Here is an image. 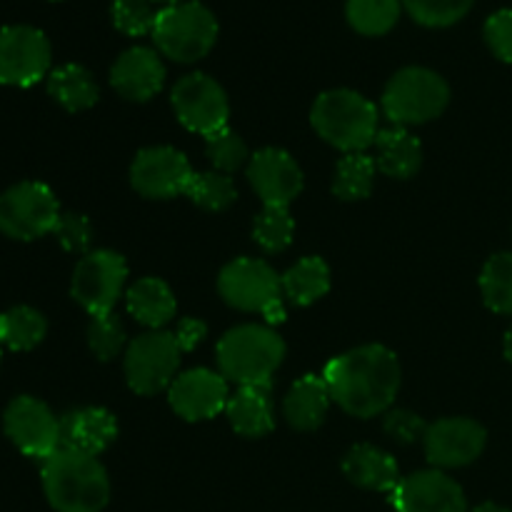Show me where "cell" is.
I'll return each mask as SVG.
<instances>
[{
	"instance_id": "obj_1",
	"label": "cell",
	"mask_w": 512,
	"mask_h": 512,
	"mask_svg": "<svg viewBox=\"0 0 512 512\" xmlns=\"http://www.w3.org/2000/svg\"><path fill=\"white\" fill-rule=\"evenodd\" d=\"M323 380L345 413L373 418L393 405L400 390L398 355L385 345H363L330 360Z\"/></svg>"
},
{
	"instance_id": "obj_22",
	"label": "cell",
	"mask_w": 512,
	"mask_h": 512,
	"mask_svg": "<svg viewBox=\"0 0 512 512\" xmlns=\"http://www.w3.org/2000/svg\"><path fill=\"white\" fill-rule=\"evenodd\" d=\"M230 425L245 438H263L275 428L270 385H240L228 400Z\"/></svg>"
},
{
	"instance_id": "obj_18",
	"label": "cell",
	"mask_w": 512,
	"mask_h": 512,
	"mask_svg": "<svg viewBox=\"0 0 512 512\" xmlns=\"http://www.w3.org/2000/svg\"><path fill=\"white\" fill-rule=\"evenodd\" d=\"M248 180L265 205H290L303 190V170L280 148L255 153L248 163Z\"/></svg>"
},
{
	"instance_id": "obj_17",
	"label": "cell",
	"mask_w": 512,
	"mask_h": 512,
	"mask_svg": "<svg viewBox=\"0 0 512 512\" xmlns=\"http://www.w3.org/2000/svg\"><path fill=\"white\" fill-rule=\"evenodd\" d=\"M170 408L188 423L210 420L228 408V380L223 373L208 368H193L178 375L168 388Z\"/></svg>"
},
{
	"instance_id": "obj_34",
	"label": "cell",
	"mask_w": 512,
	"mask_h": 512,
	"mask_svg": "<svg viewBox=\"0 0 512 512\" xmlns=\"http://www.w3.org/2000/svg\"><path fill=\"white\" fill-rule=\"evenodd\" d=\"M188 195L203 210H225L235 203L238 190L225 173H195L188 185Z\"/></svg>"
},
{
	"instance_id": "obj_38",
	"label": "cell",
	"mask_w": 512,
	"mask_h": 512,
	"mask_svg": "<svg viewBox=\"0 0 512 512\" xmlns=\"http://www.w3.org/2000/svg\"><path fill=\"white\" fill-rule=\"evenodd\" d=\"M53 235L58 243L63 245L68 253H88L90 243H93V225L85 215L80 213H63L58 225H55Z\"/></svg>"
},
{
	"instance_id": "obj_28",
	"label": "cell",
	"mask_w": 512,
	"mask_h": 512,
	"mask_svg": "<svg viewBox=\"0 0 512 512\" xmlns=\"http://www.w3.org/2000/svg\"><path fill=\"white\" fill-rule=\"evenodd\" d=\"M280 285L295 305H313L330 290V268L323 258H305L280 275Z\"/></svg>"
},
{
	"instance_id": "obj_40",
	"label": "cell",
	"mask_w": 512,
	"mask_h": 512,
	"mask_svg": "<svg viewBox=\"0 0 512 512\" xmlns=\"http://www.w3.org/2000/svg\"><path fill=\"white\" fill-rule=\"evenodd\" d=\"M425 430H428V425L423 423V418L410 413V410H390L385 415V433L403 445L425 438Z\"/></svg>"
},
{
	"instance_id": "obj_16",
	"label": "cell",
	"mask_w": 512,
	"mask_h": 512,
	"mask_svg": "<svg viewBox=\"0 0 512 512\" xmlns=\"http://www.w3.org/2000/svg\"><path fill=\"white\" fill-rule=\"evenodd\" d=\"M390 500L398 512H468L463 488L443 470H420L400 478Z\"/></svg>"
},
{
	"instance_id": "obj_7",
	"label": "cell",
	"mask_w": 512,
	"mask_h": 512,
	"mask_svg": "<svg viewBox=\"0 0 512 512\" xmlns=\"http://www.w3.org/2000/svg\"><path fill=\"white\" fill-rule=\"evenodd\" d=\"M60 215L55 193L38 180L15 183L0 195V233L13 240L28 243L53 233Z\"/></svg>"
},
{
	"instance_id": "obj_12",
	"label": "cell",
	"mask_w": 512,
	"mask_h": 512,
	"mask_svg": "<svg viewBox=\"0 0 512 512\" xmlns=\"http://www.w3.org/2000/svg\"><path fill=\"white\" fill-rule=\"evenodd\" d=\"M3 430L23 455L48 460L60 450V418L38 398L18 395L3 413Z\"/></svg>"
},
{
	"instance_id": "obj_44",
	"label": "cell",
	"mask_w": 512,
	"mask_h": 512,
	"mask_svg": "<svg viewBox=\"0 0 512 512\" xmlns=\"http://www.w3.org/2000/svg\"><path fill=\"white\" fill-rule=\"evenodd\" d=\"M505 358L512 363V328L505 333Z\"/></svg>"
},
{
	"instance_id": "obj_24",
	"label": "cell",
	"mask_w": 512,
	"mask_h": 512,
	"mask_svg": "<svg viewBox=\"0 0 512 512\" xmlns=\"http://www.w3.org/2000/svg\"><path fill=\"white\" fill-rule=\"evenodd\" d=\"M330 390L325 385L323 375H305L298 383L290 388L285 395L283 413L285 420L293 425L295 430H315L323 425L325 415L330 408Z\"/></svg>"
},
{
	"instance_id": "obj_3",
	"label": "cell",
	"mask_w": 512,
	"mask_h": 512,
	"mask_svg": "<svg viewBox=\"0 0 512 512\" xmlns=\"http://www.w3.org/2000/svg\"><path fill=\"white\" fill-rule=\"evenodd\" d=\"M315 133L333 148L348 153H363L378 138V108L360 93L348 88L328 90L310 110Z\"/></svg>"
},
{
	"instance_id": "obj_37",
	"label": "cell",
	"mask_w": 512,
	"mask_h": 512,
	"mask_svg": "<svg viewBox=\"0 0 512 512\" xmlns=\"http://www.w3.org/2000/svg\"><path fill=\"white\" fill-rule=\"evenodd\" d=\"M113 25L125 35H145L153 33L158 10L153 8V0H115L113 8Z\"/></svg>"
},
{
	"instance_id": "obj_23",
	"label": "cell",
	"mask_w": 512,
	"mask_h": 512,
	"mask_svg": "<svg viewBox=\"0 0 512 512\" xmlns=\"http://www.w3.org/2000/svg\"><path fill=\"white\" fill-rule=\"evenodd\" d=\"M375 148H378L375 165L388 178H413L418 173L420 163H423V145H420V140L410 130L400 128V125L378 130Z\"/></svg>"
},
{
	"instance_id": "obj_10",
	"label": "cell",
	"mask_w": 512,
	"mask_h": 512,
	"mask_svg": "<svg viewBox=\"0 0 512 512\" xmlns=\"http://www.w3.org/2000/svg\"><path fill=\"white\" fill-rule=\"evenodd\" d=\"M175 115L190 133L213 135L228 128L230 103L223 85L205 73H190L175 83L170 95Z\"/></svg>"
},
{
	"instance_id": "obj_19",
	"label": "cell",
	"mask_w": 512,
	"mask_h": 512,
	"mask_svg": "<svg viewBox=\"0 0 512 512\" xmlns=\"http://www.w3.org/2000/svg\"><path fill=\"white\" fill-rule=\"evenodd\" d=\"M110 83L125 100L145 103L163 88L165 65L155 50L138 45V48L125 50L115 60L113 68H110Z\"/></svg>"
},
{
	"instance_id": "obj_15",
	"label": "cell",
	"mask_w": 512,
	"mask_h": 512,
	"mask_svg": "<svg viewBox=\"0 0 512 512\" xmlns=\"http://www.w3.org/2000/svg\"><path fill=\"white\" fill-rule=\"evenodd\" d=\"M423 443L435 468H463L480 458L488 433L470 418H445L428 425Z\"/></svg>"
},
{
	"instance_id": "obj_35",
	"label": "cell",
	"mask_w": 512,
	"mask_h": 512,
	"mask_svg": "<svg viewBox=\"0 0 512 512\" xmlns=\"http://www.w3.org/2000/svg\"><path fill=\"white\" fill-rule=\"evenodd\" d=\"M205 150H208V158L210 163L215 165V170L225 175L243 168L250 158L248 145H245L243 138L230 128H223L218 130V133L208 135V138H205Z\"/></svg>"
},
{
	"instance_id": "obj_9",
	"label": "cell",
	"mask_w": 512,
	"mask_h": 512,
	"mask_svg": "<svg viewBox=\"0 0 512 512\" xmlns=\"http://www.w3.org/2000/svg\"><path fill=\"white\" fill-rule=\"evenodd\" d=\"M125 278H128V265L123 255L113 250H93L75 265L70 293L90 315L113 313L115 303L123 295Z\"/></svg>"
},
{
	"instance_id": "obj_13",
	"label": "cell",
	"mask_w": 512,
	"mask_h": 512,
	"mask_svg": "<svg viewBox=\"0 0 512 512\" xmlns=\"http://www.w3.org/2000/svg\"><path fill=\"white\" fill-rule=\"evenodd\" d=\"M193 175L188 158L180 150L155 145V148H145L135 155L133 168H130V183L143 198L168 200L188 193Z\"/></svg>"
},
{
	"instance_id": "obj_6",
	"label": "cell",
	"mask_w": 512,
	"mask_h": 512,
	"mask_svg": "<svg viewBox=\"0 0 512 512\" xmlns=\"http://www.w3.org/2000/svg\"><path fill=\"white\" fill-rule=\"evenodd\" d=\"M450 88L435 70L403 68L390 78L383 93V110L395 125H423L448 108Z\"/></svg>"
},
{
	"instance_id": "obj_26",
	"label": "cell",
	"mask_w": 512,
	"mask_h": 512,
	"mask_svg": "<svg viewBox=\"0 0 512 512\" xmlns=\"http://www.w3.org/2000/svg\"><path fill=\"white\" fill-rule=\"evenodd\" d=\"M48 93L70 113H80L98 103V85H95L90 70L83 65L68 63L55 68L48 75Z\"/></svg>"
},
{
	"instance_id": "obj_46",
	"label": "cell",
	"mask_w": 512,
	"mask_h": 512,
	"mask_svg": "<svg viewBox=\"0 0 512 512\" xmlns=\"http://www.w3.org/2000/svg\"><path fill=\"white\" fill-rule=\"evenodd\" d=\"M0 355H3V353H0Z\"/></svg>"
},
{
	"instance_id": "obj_42",
	"label": "cell",
	"mask_w": 512,
	"mask_h": 512,
	"mask_svg": "<svg viewBox=\"0 0 512 512\" xmlns=\"http://www.w3.org/2000/svg\"><path fill=\"white\" fill-rule=\"evenodd\" d=\"M260 313H263L265 323H268V325H278V323H283V320H285V305H283V298H275L273 303L265 305V308L260 310Z\"/></svg>"
},
{
	"instance_id": "obj_29",
	"label": "cell",
	"mask_w": 512,
	"mask_h": 512,
	"mask_svg": "<svg viewBox=\"0 0 512 512\" xmlns=\"http://www.w3.org/2000/svg\"><path fill=\"white\" fill-rule=\"evenodd\" d=\"M403 3L400 0H348L345 18L360 35H385L395 28Z\"/></svg>"
},
{
	"instance_id": "obj_27",
	"label": "cell",
	"mask_w": 512,
	"mask_h": 512,
	"mask_svg": "<svg viewBox=\"0 0 512 512\" xmlns=\"http://www.w3.org/2000/svg\"><path fill=\"white\" fill-rule=\"evenodd\" d=\"M45 333H48V320L30 305H15L8 313H0V348L25 353L43 343Z\"/></svg>"
},
{
	"instance_id": "obj_25",
	"label": "cell",
	"mask_w": 512,
	"mask_h": 512,
	"mask_svg": "<svg viewBox=\"0 0 512 512\" xmlns=\"http://www.w3.org/2000/svg\"><path fill=\"white\" fill-rule=\"evenodd\" d=\"M130 315L148 328L160 330L175 315V295L160 278H143L133 283L125 295Z\"/></svg>"
},
{
	"instance_id": "obj_4",
	"label": "cell",
	"mask_w": 512,
	"mask_h": 512,
	"mask_svg": "<svg viewBox=\"0 0 512 512\" xmlns=\"http://www.w3.org/2000/svg\"><path fill=\"white\" fill-rule=\"evenodd\" d=\"M285 343L268 325H238L218 343V365L225 380L240 385H270L283 365Z\"/></svg>"
},
{
	"instance_id": "obj_30",
	"label": "cell",
	"mask_w": 512,
	"mask_h": 512,
	"mask_svg": "<svg viewBox=\"0 0 512 512\" xmlns=\"http://www.w3.org/2000/svg\"><path fill=\"white\" fill-rule=\"evenodd\" d=\"M375 160L365 153H348L335 168L333 193L340 200H365L373 193Z\"/></svg>"
},
{
	"instance_id": "obj_5",
	"label": "cell",
	"mask_w": 512,
	"mask_h": 512,
	"mask_svg": "<svg viewBox=\"0 0 512 512\" xmlns=\"http://www.w3.org/2000/svg\"><path fill=\"white\" fill-rule=\"evenodd\" d=\"M150 35L165 58L175 63H195L213 50L218 40V20L203 3L185 0L158 10Z\"/></svg>"
},
{
	"instance_id": "obj_43",
	"label": "cell",
	"mask_w": 512,
	"mask_h": 512,
	"mask_svg": "<svg viewBox=\"0 0 512 512\" xmlns=\"http://www.w3.org/2000/svg\"><path fill=\"white\" fill-rule=\"evenodd\" d=\"M473 512H510V510L500 508V505H495V503H483V505H478Z\"/></svg>"
},
{
	"instance_id": "obj_21",
	"label": "cell",
	"mask_w": 512,
	"mask_h": 512,
	"mask_svg": "<svg viewBox=\"0 0 512 512\" xmlns=\"http://www.w3.org/2000/svg\"><path fill=\"white\" fill-rule=\"evenodd\" d=\"M343 473L358 488L378 493H393L400 483V470L393 455L368 443L350 448L343 460Z\"/></svg>"
},
{
	"instance_id": "obj_33",
	"label": "cell",
	"mask_w": 512,
	"mask_h": 512,
	"mask_svg": "<svg viewBox=\"0 0 512 512\" xmlns=\"http://www.w3.org/2000/svg\"><path fill=\"white\" fill-rule=\"evenodd\" d=\"M415 23L425 28H448L463 20L475 0H400Z\"/></svg>"
},
{
	"instance_id": "obj_20",
	"label": "cell",
	"mask_w": 512,
	"mask_h": 512,
	"mask_svg": "<svg viewBox=\"0 0 512 512\" xmlns=\"http://www.w3.org/2000/svg\"><path fill=\"white\" fill-rule=\"evenodd\" d=\"M118 438V423L105 408H78L60 418V448L98 458Z\"/></svg>"
},
{
	"instance_id": "obj_14",
	"label": "cell",
	"mask_w": 512,
	"mask_h": 512,
	"mask_svg": "<svg viewBox=\"0 0 512 512\" xmlns=\"http://www.w3.org/2000/svg\"><path fill=\"white\" fill-rule=\"evenodd\" d=\"M218 290L230 308L243 310V313H260L265 305L280 298L283 285H280L278 273L265 260L238 258L220 270Z\"/></svg>"
},
{
	"instance_id": "obj_2",
	"label": "cell",
	"mask_w": 512,
	"mask_h": 512,
	"mask_svg": "<svg viewBox=\"0 0 512 512\" xmlns=\"http://www.w3.org/2000/svg\"><path fill=\"white\" fill-rule=\"evenodd\" d=\"M45 498L58 512H100L110 500V480L95 455L60 448L43 460Z\"/></svg>"
},
{
	"instance_id": "obj_36",
	"label": "cell",
	"mask_w": 512,
	"mask_h": 512,
	"mask_svg": "<svg viewBox=\"0 0 512 512\" xmlns=\"http://www.w3.org/2000/svg\"><path fill=\"white\" fill-rule=\"evenodd\" d=\"M88 345L98 360L118 358L120 350L125 348V328L115 313L93 315L88 325Z\"/></svg>"
},
{
	"instance_id": "obj_32",
	"label": "cell",
	"mask_w": 512,
	"mask_h": 512,
	"mask_svg": "<svg viewBox=\"0 0 512 512\" xmlns=\"http://www.w3.org/2000/svg\"><path fill=\"white\" fill-rule=\"evenodd\" d=\"M295 220L288 205H265L263 213L255 218L253 238L265 253H280L293 243Z\"/></svg>"
},
{
	"instance_id": "obj_8",
	"label": "cell",
	"mask_w": 512,
	"mask_h": 512,
	"mask_svg": "<svg viewBox=\"0 0 512 512\" xmlns=\"http://www.w3.org/2000/svg\"><path fill=\"white\" fill-rule=\"evenodd\" d=\"M180 345L168 330L138 335L125 350V380L138 395H158L170 388L180 365Z\"/></svg>"
},
{
	"instance_id": "obj_45",
	"label": "cell",
	"mask_w": 512,
	"mask_h": 512,
	"mask_svg": "<svg viewBox=\"0 0 512 512\" xmlns=\"http://www.w3.org/2000/svg\"><path fill=\"white\" fill-rule=\"evenodd\" d=\"M153 3H163V5H178V3H185V0H153Z\"/></svg>"
},
{
	"instance_id": "obj_39",
	"label": "cell",
	"mask_w": 512,
	"mask_h": 512,
	"mask_svg": "<svg viewBox=\"0 0 512 512\" xmlns=\"http://www.w3.org/2000/svg\"><path fill=\"white\" fill-rule=\"evenodd\" d=\"M485 43L495 58L512 63V10H498L485 23Z\"/></svg>"
},
{
	"instance_id": "obj_41",
	"label": "cell",
	"mask_w": 512,
	"mask_h": 512,
	"mask_svg": "<svg viewBox=\"0 0 512 512\" xmlns=\"http://www.w3.org/2000/svg\"><path fill=\"white\" fill-rule=\"evenodd\" d=\"M175 340H178L180 350L183 353H188V350H193L195 345L203 343V338L208 335V325L203 323V320H195V318H183L178 323V330H175Z\"/></svg>"
},
{
	"instance_id": "obj_11",
	"label": "cell",
	"mask_w": 512,
	"mask_h": 512,
	"mask_svg": "<svg viewBox=\"0 0 512 512\" xmlns=\"http://www.w3.org/2000/svg\"><path fill=\"white\" fill-rule=\"evenodd\" d=\"M50 40L33 25L0 28V83L30 88L48 75Z\"/></svg>"
},
{
	"instance_id": "obj_31",
	"label": "cell",
	"mask_w": 512,
	"mask_h": 512,
	"mask_svg": "<svg viewBox=\"0 0 512 512\" xmlns=\"http://www.w3.org/2000/svg\"><path fill=\"white\" fill-rule=\"evenodd\" d=\"M480 290L493 313L512 315V253H498L485 263Z\"/></svg>"
}]
</instances>
